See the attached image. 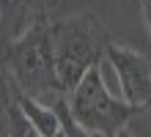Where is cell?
I'll return each mask as SVG.
<instances>
[{
    "label": "cell",
    "instance_id": "11",
    "mask_svg": "<svg viewBox=\"0 0 151 137\" xmlns=\"http://www.w3.org/2000/svg\"><path fill=\"white\" fill-rule=\"evenodd\" d=\"M3 27L6 25H3V14H0V39H3Z\"/></svg>",
    "mask_w": 151,
    "mask_h": 137
},
{
    "label": "cell",
    "instance_id": "1",
    "mask_svg": "<svg viewBox=\"0 0 151 137\" xmlns=\"http://www.w3.org/2000/svg\"><path fill=\"white\" fill-rule=\"evenodd\" d=\"M6 77L17 90L52 104L60 93L58 71H55V47H52V19L39 14L19 36L8 41L3 52Z\"/></svg>",
    "mask_w": 151,
    "mask_h": 137
},
{
    "label": "cell",
    "instance_id": "6",
    "mask_svg": "<svg viewBox=\"0 0 151 137\" xmlns=\"http://www.w3.org/2000/svg\"><path fill=\"white\" fill-rule=\"evenodd\" d=\"M0 137H44L25 118V113L19 110V104H17V99L11 93V88H8V99L0 104Z\"/></svg>",
    "mask_w": 151,
    "mask_h": 137
},
{
    "label": "cell",
    "instance_id": "10",
    "mask_svg": "<svg viewBox=\"0 0 151 137\" xmlns=\"http://www.w3.org/2000/svg\"><path fill=\"white\" fill-rule=\"evenodd\" d=\"M115 137H135V134H132L129 129H121V132H118V134H115Z\"/></svg>",
    "mask_w": 151,
    "mask_h": 137
},
{
    "label": "cell",
    "instance_id": "4",
    "mask_svg": "<svg viewBox=\"0 0 151 137\" xmlns=\"http://www.w3.org/2000/svg\"><path fill=\"white\" fill-rule=\"evenodd\" d=\"M104 60L118 77L121 99L135 104L137 110H148L151 107V63H148V58L132 47L110 41Z\"/></svg>",
    "mask_w": 151,
    "mask_h": 137
},
{
    "label": "cell",
    "instance_id": "8",
    "mask_svg": "<svg viewBox=\"0 0 151 137\" xmlns=\"http://www.w3.org/2000/svg\"><path fill=\"white\" fill-rule=\"evenodd\" d=\"M52 107H55L58 115H60V129H63V137H91V134L83 129V126L74 121V115H72V110H69L66 96H58L55 102H52Z\"/></svg>",
    "mask_w": 151,
    "mask_h": 137
},
{
    "label": "cell",
    "instance_id": "9",
    "mask_svg": "<svg viewBox=\"0 0 151 137\" xmlns=\"http://www.w3.org/2000/svg\"><path fill=\"white\" fill-rule=\"evenodd\" d=\"M140 11H143V22H146L148 36H151V0H140Z\"/></svg>",
    "mask_w": 151,
    "mask_h": 137
},
{
    "label": "cell",
    "instance_id": "7",
    "mask_svg": "<svg viewBox=\"0 0 151 137\" xmlns=\"http://www.w3.org/2000/svg\"><path fill=\"white\" fill-rule=\"evenodd\" d=\"M0 14H3V25L8 27V22H11V33L19 36L39 14H47V11L33 6V0H0Z\"/></svg>",
    "mask_w": 151,
    "mask_h": 137
},
{
    "label": "cell",
    "instance_id": "5",
    "mask_svg": "<svg viewBox=\"0 0 151 137\" xmlns=\"http://www.w3.org/2000/svg\"><path fill=\"white\" fill-rule=\"evenodd\" d=\"M8 82V88H11V93L17 99V104H19V110L25 113V118L36 126V132H41L44 137H63V129H60V115H58V110L52 107V104H44L39 102V99H33L28 93H22V90H17L14 88V82L6 77Z\"/></svg>",
    "mask_w": 151,
    "mask_h": 137
},
{
    "label": "cell",
    "instance_id": "3",
    "mask_svg": "<svg viewBox=\"0 0 151 137\" xmlns=\"http://www.w3.org/2000/svg\"><path fill=\"white\" fill-rule=\"evenodd\" d=\"M102 63L93 66L77 82L72 93H66V102H69L74 121L91 137H115L143 110H137L135 104H129V102L110 93L104 74H102Z\"/></svg>",
    "mask_w": 151,
    "mask_h": 137
},
{
    "label": "cell",
    "instance_id": "2",
    "mask_svg": "<svg viewBox=\"0 0 151 137\" xmlns=\"http://www.w3.org/2000/svg\"><path fill=\"white\" fill-rule=\"evenodd\" d=\"M52 47L58 88L66 96L93 66L104 60V52L110 47V30L93 11L69 14L52 22Z\"/></svg>",
    "mask_w": 151,
    "mask_h": 137
}]
</instances>
